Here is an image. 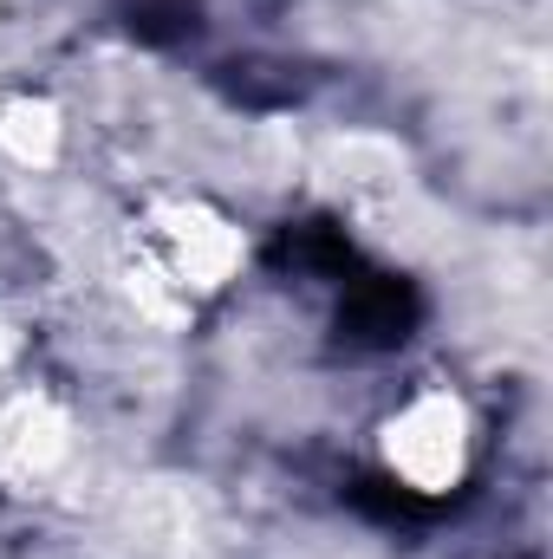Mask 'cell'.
Returning a JSON list of instances; mask_svg holds the SVG:
<instances>
[{
	"mask_svg": "<svg viewBox=\"0 0 553 559\" xmlns=\"http://www.w3.org/2000/svg\"><path fill=\"white\" fill-rule=\"evenodd\" d=\"M248 222L202 189H150L118 228V280L156 325L222 306L248 280Z\"/></svg>",
	"mask_w": 553,
	"mask_h": 559,
	"instance_id": "6da1fadb",
	"label": "cell"
},
{
	"mask_svg": "<svg viewBox=\"0 0 553 559\" xmlns=\"http://www.w3.org/2000/svg\"><path fill=\"white\" fill-rule=\"evenodd\" d=\"M372 449H378V468L404 488V495H456L475 468V411L456 384L430 378L411 384L372 429Z\"/></svg>",
	"mask_w": 553,
	"mask_h": 559,
	"instance_id": "7a4b0ae2",
	"label": "cell"
}]
</instances>
